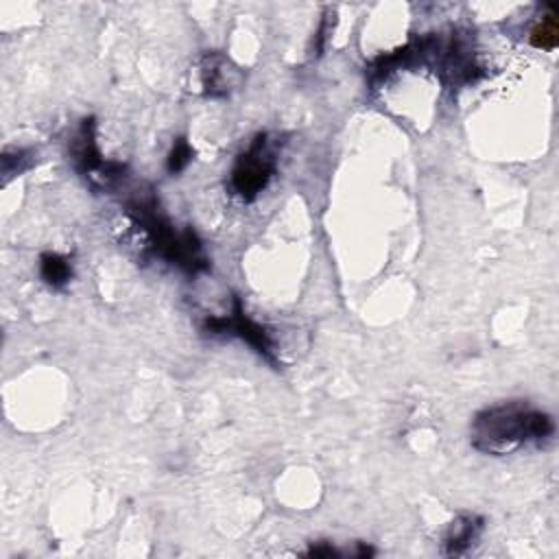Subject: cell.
Wrapping results in <instances>:
<instances>
[{"mask_svg": "<svg viewBox=\"0 0 559 559\" xmlns=\"http://www.w3.org/2000/svg\"><path fill=\"white\" fill-rule=\"evenodd\" d=\"M192 155H194V151H192L190 142H188L186 138H177V140L173 142V148H170L168 157H166V170H168L170 175L181 173V170L192 162Z\"/></svg>", "mask_w": 559, "mask_h": 559, "instance_id": "30bf717a", "label": "cell"}, {"mask_svg": "<svg viewBox=\"0 0 559 559\" xmlns=\"http://www.w3.org/2000/svg\"><path fill=\"white\" fill-rule=\"evenodd\" d=\"M39 275L50 288H63L72 280V264L57 251H46L39 258Z\"/></svg>", "mask_w": 559, "mask_h": 559, "instance_id": "ba28073f", "label": "cell"}, {"mask_svg": "<svg viewBox=\"0 0 559 559\" xmlns=\"http://www.w3.org/2000/svg\"><path fill=\"white\" fill-rule=\"evenodd\" d=\"M306 555L308 557H338V552L330 544H317Z\"/></svg>", "mask_w": 559, "mask_h": 559, "instance_id": "8fae6325", "label": "cell"}, {"mask_svg": "<svg viewBox=\"0 0 559 559\" xmlns=\"http://www.w3.org/2000/svg\"><path fill=\"white\" fill-rule=\"evenodd\" d=\"M485 528V520L476 513L456 515L445 533H443V552L450 557H461L474 548L480 533Z\"/></svg>", "mask_w": 559, "mask_h": 559, "instance_id": "52a82bcc", "label": "cell"}, {"mask_svg": "<svg viewBox=\"0 0 559 559\" xmlns=\"http://www.w3.org/2000/svg\"><path fill=\"white\" fill-rule=\"evenodd\" d=\"M546 15L533 26L531 31V44L535 48L542 50H552L557 46V35H559V26H557V11L552 4H546Z\"/></svg>", "mask_w": 559, "mask_h": 559, "instance_id": "9c48e42d", "label": "cell"}, {"mask_svg": "<svg viewBox=\"0 0 559 559\" xmlns=\"http://www.w3.org/2000/svg\"><path fill=\"white\" fill-rule=\"evenodd\" d=\"M70 159L74 170L85 177L94 190H111L124 179L127 166L120 162H109L103 157L96 142V120H81L79 129L70 140Z\"/></svg>", "mask_w": 559, "mask_h": 559, "instance_id": "277c9868", "label": "cell"}, {"mask_svg": "<svg viewBox=\"0 0 559 559\" xmlns=\"http://www.w3.org/2000/svg\"><path fill=\"white\" fill-rule=\"evenodd\" d=\"M280 146V135L262 131L236 157V164L229 173V188L238 199L249 203L266 188V183L277 170Z\"/></svg>", "mask_w": 559, "mask_h": 559, "instance_id": "3957f363", "label": "cell"}, {"mask_svg": "<svg viewBox=\"0 0 559 559\" xmlns=\"http://www.w3.org/2000/svg\"><path fill=\"white\" fill-rule=\"evenodd\" d=\"M201 90L210 98L229 96L240 83V68L223 52H205L199 66Z\"/></svg>", "mask_w": 559, "mask_h": 559, "instance_id": "8992f818", "label": "cell"}, {"mask_svg": "<svg viewBox=\"0 0 559 559\" xmlns=\"http://www.w3.org/2000/svg\"><path fill=\"white\" fill-rule=\"evenodd\" d=\"M555 435V421L548 413L511 400L487 406L472 419V445L491 456L513 454L526 445H542Z\"/></svg>", "mask_w": 559, "mask_h": 559, "instance_id": "6da1fadb", "label": "cell"}, {"mask_svg": "<svg viewBox=\"0 0 559 559\" xmlns=\"http://www.w3.org/2000/svg\"><path fill=\"white\" fill-rule=\"evenodd\" d=\"M201 328H203V332H207L212 336H223V334L238 336L249 347H253L266 362L277 367L275 343H273L271 334L266 332L264 325H260L258 321L247 317V312L242 308V301L238 297H234V308L227 317H205Z\"/></svg>", "mask_w": 559, "mask_h": 559, "instance_id": "5b68a950", "label": "cell"}, {"mask_svg": "<svg viewBox=\"0 0 559 559\" xmlns=\"http://www.w3.org/2000/svg\"><path fill=\"white\" fill-rule=\"evenodd\" d=\"M127 216L146 236V245L153 255L175 264L188 275H197L210 266L203 245L192 227L175 229L173 223L159 212L153 194L135 197L127 203Z\"/></svg>", "mask_w": 559, "mask_h": 559, "instance_id": "7a4b0ae2", "label": "cell"}]
</instances>
